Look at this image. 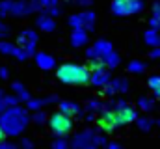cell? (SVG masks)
<instances>
[{"label":"cell","instance_id":"cell-14","mask_svg":"<svg viewBox=\"0 0 160 149\" xmlns=\"http://www.w3.org/2000/svg\"><path fill=\"white\" fill-rule=\"evenodd\" d=\"M116 116H118L119 125H128V123H132V121L138 119L136 110L132 106H128V105L127 106H121V108H116Z\"/></svg>","mask_w":160,"mask_h":149},{"label":"cell","instance_id":"cell-16","mask_svg":"<svg viewBox=\"0 0 160 149\" xmlns=\"http://www.w3.org/2000/svg\"><path fill=\"white\" fill-rule=\"evenodd\" d=\"M36 24H38V28H39L41 32H47V34L56 30V21H54V17L45 15V13H39V17L36 19Z\"/></svg>","mask_w":160,"mask_h":149},{"label":"cell","instance_id":"cell-12","mask_svg":"<svg viewBox=\"0 0 160 149\" xmlns=\"http://www.w3.org/2000/svg\"><path fill=\"white\" fill-rule=\"evenodd\" d=\"M34 60H36L38 67L43 69V71H50V69H54V67H56V60H54V56H52V54H48V52L38 50V52L34 54Z\"/></svg>","mask_w":160,"mask_h":149},{"label":"cell","instance_id":"cell-2","mask_svg":"<svg viewBox=\"0 0 160 149\" xmlns=\"http://www.w3.org/2000/svg\"><path fill=\"white\" fill-rule=\"evenodd\" d=\"M56 76H58V80H62L63 84L86 86V84H89L91 71H89V67H88V65L65 62V64H62V65L56 69Z\"/></svg>","mask_w":160,"mask_h":149},{"label":"cell","instance_id":"cell-7","mask_svg":"<svg viewBox=\"0 0 160 149\" xmlns=\"http://www.w3.org/2000/svg\"><path fill=\"white\" fill-rule=\"evenodd\" d=\"M69 26L71 28H84L88 32H93L95 28V13L93 11H80V13H75L67 19Z\"/></svg>","mask_w":160,"mask_h":149},{"label":"cell","instance_id":"cell-13","mask_svg":"<svg viewBox=\"0 0 160 149\" xmlns=\"http://www.w3.org/2000/svg\"><path fill=\"white\" fill-rule=\"evenodd\" d=\"M108 82H110V73L106 71V67H101V69L91 71V76H89V84H91V86H95V88H104Z\"/></svg>","mask_w":160,"mask_h":149},{"label":"cell","instance_id":"cell-22","mask_svg":"<svg viewBox=\"0 0 160 149\" xmlns=\"http://www.w3.org/2000/svg\"><path fill=\"white\" fill-rule=\"evenodd\" d=\"M147 84H149V90L153 91L155 99H158L160 101V74H153V76H149Z\"/></svg>","mask_w":160,"mask_h":149},{"label":"cell","instance_id":"cell-17","mask_svg":"<svg viewBox=\"0 0 160 149\" xmlns=\"http://www.w3.org/2000/svg\"><path fill=\"white\" fill-rule=\"evenodd\" d=\"M58 110L67 114V116H71V117H77V116L82 114V106L78 103H73V101H62L58 105Z\"/></svg>","mask_w":160,"mask_h":149},{"label":"cell","instance_id":"cell-37","mask_svg":"<svg viewBox=\"0 0 160 149\" xmlns=\"http://www.w3.org/2000/svg\"><path fill=\"white\" fill-rule=\"evenodd\" d=\"M52 103H58V97L56 95H48V97H43V105H52Z\"/></svg>","mask_w":160,"mask_h":149},{"label":"cell","instance_id":"cell-15","mask_svg":"<svg viewBox=\"0 0 160 149\" xmlns=\"http://www.w3.org/2000/svg\"><path fill=\"white\" fill-rule=\"evenodd\" d=\"M71 45L75 47V49H80V47H84V45H88V39H89V32L88 30H84V28H73V32H71Z\"/></svg>","mask_w":160,"mask_h":149},{"label":"cell","instance_id":"cell-33","mask_svg":"<svg viewBox=\"0 0 160 149\" xmlns=\"http://www.w3.org/2000/svg\"><path fill=\"white\" fill-rule=\"evenodd\" d=\"M9 34H11V32H9V26H8V24H4V23H0V39L8 37Z\"/></svg>","mask_w":160,"mask_h":149},{"label":"cell","instance_id":"cell-1","mask_svg":"<svg viewBox=\"0 0 160 149\" xmlns=\"http://www.w3.org/2000/svg\"><path fill=\"white\" fill-rule=\"evenodd\" d=\"M32 121V117L28 116L26 106H9L0 114V127L4 129L6 136H19L24 132V129L28 127V123Z\"/></svg>","mask_w":160,"mask_h":149},{"label":"cell","instance_id":"cell-27","mask_svg":"<svg viewBox=\"0 0 160 149\" xmlns=\"http://www.w3.org/2000/svg\"><path fill=\"white\" fill-rule=\"evenodd\" d=\"M136 125H138V129H140V131L147 132V131H151V129H153L155 121H153L151 117H140V119H136Z\"/></svg>","mask_w":160,"mask_h":149},{"label":"cell","instance_id":"cell-20","mask_svg":"<svg viewBox=\"0 0 160 149\" xmlns=\"http://www.w3.org/2000/svg\"><path fill=\"white\" fill-rule=\"evenodd\" d=\"M11 91H13L22 103H26V101L30 99V91H28V90L24 88V84H21V82H13V84H11Z\"/></svg>","mask_w":160,"mask_h":149},{"label":"cell","instance_id":"cell-8","mask_svg":"<svg viewBox=\"0 0 160 149\" xmlns=\"http://www.w3.org/2000/svg\"><path fill=\"white\" fill-rule=\"evenodd\" d=\"M38 32L36 30H30V28H26V30H21L19 32V36H17V45H21L24 50H26V54L28 56H34L38 50H36V47H38Z\"/></svg>","mask_w":160,"mask_h":149},{"label":"cell","instance_id":"cell-44","mask_svg":"<svg viewBox=\"0 0 160 149\" xmlns=\"http://www.w3.org/2000/svg\"><path fill=\"white\" fill-rule=\"evenodd\" d=\"M4 138H6V132H4V129L0 127V140H4Z\"/></svg>","mask_w":160,"mask_h":149},{"label":"cell","instance_id":"cell-4","mask_svg":"<svg viewBox=\"0 0 160 149\" xmlns=\"http://www.w3.org/2000/svg\"><path fill=\"white\" fill-rule=\"evenodd\" d=\"M99 146H106V138L101 136L93 129L82 131V132H78L71 140V147H77V149H95V147H99Z\"/></svg>","mask_w":160,"mask_h":149},{"label":"cell","instance_id":"cell-10","mask_svg":"<svg viewBox=\"0 0 160 149\" xmlns=\"http://www.w3.org/2000/svg\"><path fill=\"white\" fill-rule=\"evenodd\" d=\"M110 50H114V47H112L110 41H106V39H97L91 47L86 49V58H88V60H89V58H95V56L102 58V56L108 54Z\"/></svg>","mask_w":160,"mask_h":149},{"label":"cell","instance_id":"cell-24","mask_svg":"<svg viewBox=\"0 0 160 149\" xmlns=\"http://www.w3.org/2000/svg\"><path fill=\"white\" fill-rule=\"evenodd\" d=\"M17 43L13 45V43H9V41H2L0 39V54H4V56H15V50H17Z\"/></svg>","mask_w":160,"mask_h":149},{"label":"cell","instance_id":"cell-38","mask_svg":"<svg viewBox=\"0 0 160 149\" xmlns=\"http://www.w3.org/2000/svg\"><path fill=\"white\" fill-rule=\"evenodd\" d=\"M21 147H26V149L34 147V142H30V140H26V138H22V140H21Z\"/></svg>","mask_w":160,"mask_h":149},{"label":"cell","instance_id":"cell-3","mask_svg":"<svg viewBox=\"0 0 160 149\" xmlns=\"http://www.w3.org/2000/svg\"><path fill=\"white\" fill-rule=\"evenodd\" d=\"M36 13L30 0H0V19L2 17H26Z\"/></svg>","mask_w":160,"mask_h":149},{"label":"cell","instance_id":"cell-32","mask_svg":"<svg viewBox=\"0 0 160 149\" xmlns=\"http://www.w3.org/2000/svg\"><path fill=\"white\" fill-rule=\"evenodd\" d=\"M4 103H6V106L9 108V106H15V105H19L21 103V99L15 95V93H11V95H4V99H2Z\"/></svg>","mask_w":160,"mask_h":149},{"label":"cell","instance_id":"cell-9","mask_svg":"<svg viewBox=\"0 0 160 149\" xmlns=\"http://www.w3.org/2000/svg\"><path fill=\"white\" fill-rule=\"evenodd\" d=\"M97 127L104 132H112L119 127V121H118V116H116V110H104L101 112V116L97 117Z\"/></svg>","mask_w":160,"mask_h":149},{"label":"cell","instance_id":"cell-25","mask_svg":"<svg viewBox=\"0 0 160 149\" xmlns=\"http://www.w3.org/2000/svg\"><path fill=\"white\" fill-rule=\"evenodd\" d=\"M127 69H128V73H132V74H140L145 71V64L140 62V60H132V62H128Z\"/></svg>","mask_w":160,"mask_h":149},{"label":"cell","instance_id":"cell-40","mask_svg":"<svg viewBox=\"0 0 160 149\" xmlns=\"http://www.w3.org/2000/svg\"><path fill=\"white\" fill-rule=\"evenodd\" d=\"M151 58H160V47H153V50L149 52Z\"/></svg>","mask_w":160,"mask_h":149},{"label":"cell","instance_id":"cell-29","mask_svg":"<svg viewBox=\"0 0 160 149\" xmlns=\"http://www.w3.org/2000/svg\"><path fill=\"white\" fill-rule=\"evenodd\" d=\"M43 106H45V105H43V99H32V97H30V99L26 101V108H28V110H32V112L41 110Z\"/></svg>","mask_w":160,"mask_h":149},{"label":"cell","instance_id":"cell-36","mask_svg":"<svg viewBox=\"0 0 160 149\" xmlns=\"http://www.w3.org/2000/svg\"><path fill=\"white\" fill-rule=\"evenodd\" d=\"M71 2L77 4V6H82V8H89L93 4V0H71Z\"/></svg>","mask_w":160,"mask_h":149},{"label":"cell","instance_id":"cell-23","mask_svg":"<svg viewBox=\"0 0 160 149\" xmlns=\"http://www.w3.org/2000/svg\"><path fill=\"white\" fill-rule=\"evenodd\" d=\"M102 108H104V103L99 99H89L86 103V112H89V114H101Z\"/></svg>","mask_w":160,"mask_h":149},{"label":"cell","instance_id":"cell-34","mask_svg":"<svg viewBox=\"0 0 160 149\" xmlns=\"http://www.w3.org/2000/svg\"><path fill=\"white\" fill-rule=\"evenodd\" d=\"M15 147H17V144L8 142L6 138H4V140H0V149H15Z\"/></svg>","mask_w":160,"mask_h":149},{"label":"cell","instance_id":"cell-43","mask_svg":"<svg viewBox=\"0 0 160 149\" xmlns=\"http://www.w3.org/2000/svg\"><path fill=\"white\" fill-rule=\"evenodd\" d=\"M6 108H8V106H6V103H4V101L0 99V114H2V112L6 110Z\"/></svg>","mask_w":160,"mask_h":149},{"label":"cell","instance_id":"cell-11","mask_svg":"<svg viewBox=\"0 0 160 149\" xmlns=\"http://www.w3.org/2000/svg\"><path fill=\"white\" fill-rule=\"evenodd\" d=\"M127 91H128V80L127 78H110V82L102 88L101 93L112 97L116 93H127Z\"/></svg>","mask_w":160,"mask_h":149},{"label":"cell","instance_id":"cell-21","mask_svg":"<svg viewBox=\"0 0 160 149\" xmlns=\"http://www.w3.org/2000/svg\"><path fill=\"white\" fill-rule=\"evenodd\" d=\"M102 60H104V64H106V67H110V69H114V67H118L121 62L119 54L116 52V50H110L108 54H104L102 56Z\"/></svg>","mask_w":160,"mask_h":149},{"label":"cell","instance_id":"cell-31","mask_svg":"<svg viewBox=\"0 0 160 149\" xmlns=\"http://www.w3.org/2000/svg\"><path fill=\"white\" fill-rule=\"evenodd\" d=\"M52 147L54 149H65V147H71V142L65 140V136H58L54 142H52Z\"/></svg>","mask_w":160,"mask_h":149},{"label":"cell","instance_id":"cell-28","mask_svg":"<svg viewBox=\"0 0 160 149\" xmlns=\"http://www.w3.org/2000/svg\"><path fill=\"white\" fill-rule=\"evenodd\" d=\"M88 67H89V71H95V69L106 67V64H104V60H102V58L95 56V58H89V60H88Z\"/></svg>","mask_w":160,"mask_h":149},{"label":"cell","instance_id":"cell-30","mask_svg":"<svg viewBox=\"0 0 160 149\" xmlns=\"http://www.w3.org/2000/svg\"><path fill=\"white\" fill-rule=\"evenodd\" d=\"M32 121H34L36 125H45V123L48 121V116L43 110H36V114L32 116Z\"/></svg>","mask_w":160,"mask_h":149},{"label":"cell","instance_id":"cell-19","mask_svg":"<svg viewBox=\"0 0 160 149\" xmlns=\"http://www.w3.org/2000/svg\"><path fill=\"white\" fill-rule=\"evenodd\" d=\"M143 39H145V43H147L149 47H160V30L149 28V30L145 32Z\"/></svg>","mask_w":160,"mask_h":149},{"label":"cell","instance_id":"cell-39","mask_svg":"<svg viewBox=\"0 0 160 149\" xmlns=\"http://www.w3.org/2000/svg\"><path fill=\"white\" fill-rule=\"evenodd\" d=\"M8 76H9L8 67H0V78H2V80H8Z\"/></svg>","mask_w":160,"mask_h":149},{"label":"cell","instance_id":"cell-26","mask_svg":"<svg viewBox=\"0 0 160 149\" xmlns=\"http://www.w3.org/2000/svg\"><path fill=\"white\" fill-rule=\"evenodd\" d=\"M138 106H140V110H143V112H151L155 108V101L151 97H140L138 99Z\"/></svg>","mask_w":160,"mask_h":149},{"label":"cell","instance_id":"cell-46","mask_svg":"<svg viewBox=\"0 0 160 149\" xmlns=\"http://www.w3.org/2000/svg\"><path fill=\"white\" fill-rule=\"evenodd\" d=\"M158 125H160V123H158Z\"/></svg>","mask_w":160,"mask_h":149},{"label":"cell","instance_id":"cell-41","mask_svg":"<svg viewBox=\"0 0 160 149\" xmlns=\"http://www.w3.org/2000/svg\"><path fill=\"white\" fill-rule=\"evenodd\" d=\"M153 15H160V2L153 4Z\"/></svg>","mask_w":160,"mask_h":149},{"label":"cell","instance_id":"cell-42","mask_svg":"<svg viewBox=\"0 0 160 149\" xmlns=\"http://www.w3.org/2000/svg\"><path fill=\"white\" fill-rule=\"evenodd\" d=\"M106 147H112V149H119L121 144H118V142H110V144H106Z\"/></svg>","mask_w":160,"mask_h":149},{"label":"cell","instance_id":"cell-18","mask_svg":"<svg viewBox=\"0 0 160 149\" xmlns=\"http://www.w3.org/2000/svg\"><path fill=\"white\" fill-rule=\"evenodd\" d=\"M34 11H45L48 8H54V6H60V0H30Z\"/></svg>","mask_w":160,"mask_h":149},{"label":"cell","instance_id":"cell-5","mask_svg":"<svg viewBox=\"0 0 160 149\" xmlns=\"http://www.w3.org/2000/svg\"><path fill=\"white\" fill-rule=\"evenodd\" d=\"M47 123H48V127H50L54 136H69L71 131H73V117L60 110L50 114Z\"/></svg>","mask_w":160,"mask_h":149},{"label":"cell","instance_id":"cell-35","mask_svg":"<svg viewBox=\"0 0 160 149\" xmlns=\"http://www.w3.org/2000/svg\"><path fill=\"white\" fill-rule=\"evenodd\" d=\"M149 24H151V28L160 30V15H153V17H151V21H149Z\"/></svg>","mask_w":160,"mask_h":149},{"label":"cell","instance_id":"cell-6","mask_svg":"<svg viewBox=\"0 0 160 149\" xmlns=\"http://www.w3.org/2000/svg\"><path fill=\"white\" fill-rule=\"evenodd\" d=\"M110 8H112L114 15H118V17H128V15L140 13L145 8V4H143V0H114Z\"/></svg>","mask_w":160,"mask_h":149},{"label":"cell","instance_id":"cell-45","mask_svg":"<svg viewBox=\"0 0 160 149\" xmlns=\"http://www.w3.org/2000/svg\"><path fill=\"white\" fill-rule=\"evenodd\" d=\"M4 95H6V93H4V90L0 88V99H4Z\"/></svg>","mask_w":160,"mask_h":149}]
</instances>
